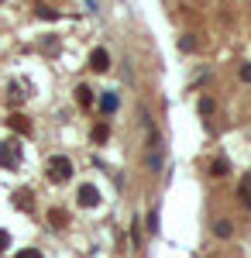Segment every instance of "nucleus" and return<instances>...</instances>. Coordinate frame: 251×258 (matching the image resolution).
Listing matches in <instances>:
<instances>
[{"label":"nucleus","instance_id":"nucleus-1","mask_svg":"<svg viewBox=\"0 0 251 258\" xmlns=\"http://www.w3.org/2000/svg\"><path fill=\"white\" fill-rule=\"evenodd\" d=\"M45 172H48V179H52V182H66V179L73 176V162L66 159V155H52V159H48V165H45Z\"/></svg>","mask_w":251,"mask_h":258},{"label":"nucleus","instance_id":"nucleus-2","mask_svg":"<svg viewBox=\"0 0 251 258\" xmlns=\"http://www.w3.org/2000/svg\"><path fill=\"white\" fill-rule=\"evenodd\" d=\"M18 162H21L18 141H4V145H0V165H4V169H18Z\"/></svg>","mask_w":251,"mask_h":258},{"label":"nucleus","instance_id":"nucleus-3","mask_svg":"<svg viewBox=\"0 0 251 258\" xmlns=\"http://www.w3.org/2000/svg\"><path fill=\"white\" fill-rule=\"evenodd\" d=\"M90 66H93L97 73H107V69H110V52H107V48H93V52H90Z\"/></svg>","mask_w":251,"mask_h":258},{"label":"nucleus","instance_id":"nucleus-4","mask_svg":"<svg viewBox=\"0 0 251 258\" xmlns=\"http://www.w3.org/2000/svg\"><path fill=\"white\" fill-rule=\"evenodd\" d=\"M79 203H83V207H100V189L90 186V182L79 186Z\"/></svg>","mask_w":251,"mask_h":258},{"label":"nucleus","instance_id":"nucleus-5","mask_svg":"<svg viewBox=\"0 0 251 258\" xmlns=\"http://www.w3.org/2000/svg\"><path fill=\"white\" fill-rule=\"evenodd\" d=\"M7 127L18 131V135H31V120L24 117V114H11V117H7Z\"/></svg>","mask_w":251,"mask_h":258},{"label":"nucleus","instance_id":"nucleus-6","mask_svg":"<svg viewBox=\"0 0 251 258\" xmlns=\"http://www.w3.org/2000/svg\"><path fill=\"white\" fill-rule=\"evenodd\" d=\"M93 90H90V86H76V103L79 107H93Z\"/></svg>","mask_w":251,"mask_h":258},{"label":"nucleus","instance_id":"nucleus-7","mask_svg":"<svg viewBox=\"0 0 251 258\" xmlns=\"http://www.w3.org/2000/svg\"><path fill=\"white\" fill-rule=\"evenodd\" d=\"M107 138H110V124H107V120L93 124V141H97V145H103Z\"/></svg>","mask_w":251,"mask_h":258},{"label":"nucleus","instance_id":"nucleus-8","mask_svg":"<svg viewBox=\"0 0 251 258\" xmlns=\"http://www.w3.org/2000/svg\"><path fill=\"white\" fill-rule=\"evenodd\" d=\"M117 103H120V100H117V93H107V97L100 100V110H103V114H114Z\"/></svg>","mask_w":251,"mask_h":258},{"label":"nucleus","instance_id":"nucleus-9","mask_svg":"<svg viewBox=\"0 0 251 258\" xmlns=\"http://www.w3.org/2000/svg\"><path fill=\"white\" fill-rule=\"evenodd\" d=\"M213 234H217V238H231V234H234L231 220H217V224H213Z\"/></svg>","mask_w":251,"mask_h":258},{"label":"nucleus","instance_id":"nucleus-10","mask_svg":"<svg viewBox=\"0 0 251 258\" xmlns=\"http://www.w3.org/2000/svg\"><path fill=\"white\" fill-rule=\"evenodd\" d=\"M210 176H227V162H220V159H217V162L210 165Z\"/></svg>","mask_w":251,"mask_h":258},{"label":"nucleus","instance_id":"nucleus-11","mask_svg":"<svg viewBox=\"0 0 251 258\" xmlns=\"http://www.w3.org/2000/svg\"><path fill=\"white\" fill-rule=\"evenodd\" d=\"M48 220H52V224H55V227H62V224H66V214H62V210H52V214H48Z\"/></svg>","mask_w":251,"mask_h":258},{"label":"nucleus","instance_id":"nucleus-12","mask_svg":"<svg viewBox=\"0 0 251 258\" xmlns=\"http://www.w3.org/2000/svg\"><path fill=\"white\" fill-rule=\"evenodd\" d=\"M14 258H41V251H35V248H24V251H18Z\"/></svg>","mask_w":251,"mask_h":258},{"label":"nucleus","instance_id":"nucleus-13","mask_svg":"<svg viewBox=\"0 0 251 258\" xmlns=\"http://www.w3.org/2000/svg\"><path fill=\"white\" fill-rule=\"evenodd\" d=\"M196 48V41H193V35H186V38H182V52H193Z\"/></svg>","mask_w":251,"mask_h":258},{"label":"nucleus","instance_id":"nucleus-14","mask_svg":"<svg viewBox=\"0 0 251 258\" xmlns=\"http://www.w3.org/2000/svg\"><path fill=\"white\" fill-rule=\"evenodd\" d=\"M241 80L251 83V62H244V66H241Z\"/></svg>","mask_w":251,"mask_h":258},{"label":"nucleus","instance_id":"nucleus-15","mask_svg":"<svg viewBox=\"0 0 251 258\" xmlns=\"http://www.w3.org/2000/svg\"><path fill=\"white\" fill-rule=\"evenodd\" d=\"M7 244H11V238H7V231H0V251H7Z\"/></svg>","mask_w":251,"mask_h":258},{"label":"nucleus","instance_id":"nucleus-16","mask_svg":"<svg viewBox=\"0 0 251 258\" xmlns=\"http://www.w3.org/2000/svg\"><path fill=\"white\" fill-rule=\"evenodd\" d=\"M0 4H4V0H0Z\"/></svg>","mask_w":251,"mask_h":258}]
</instances>
